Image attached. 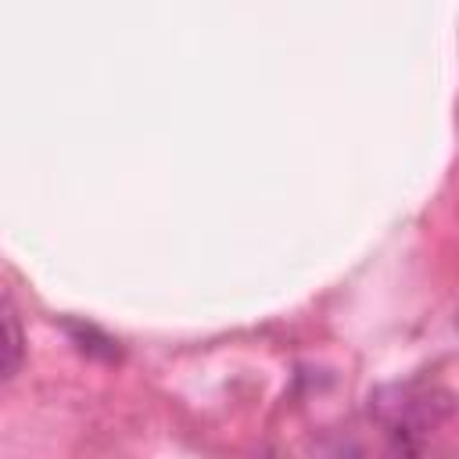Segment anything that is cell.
I'll use <instances>...</instances> for the list:
<instances>
[{
    "label": "cell",
    "mask_w": 459,
    "mask_h": 459,
    "mask_svg": "<svg viewBox=\"0 0 459 459\" xmlns=\"http://www.w3.org/2000/svg\"><path fill=\"white\" fill-rule=\"evenodd\" d=\"M22 359H25V333H22V323L11 301H4L0 305V380L14 377Z\"/></svg>",
    "instance_id": "6da1fadb"
}]
</instances>
